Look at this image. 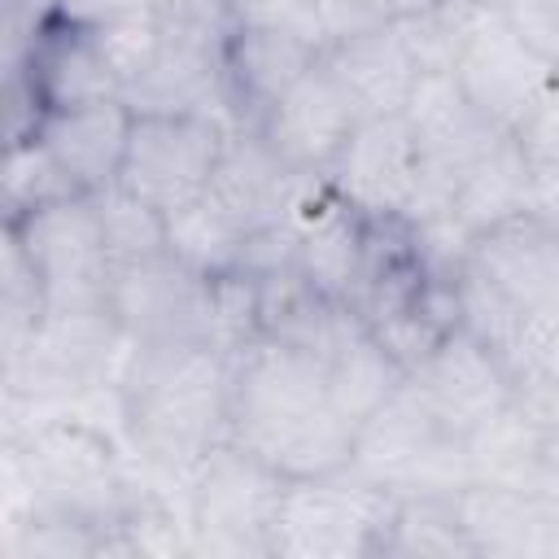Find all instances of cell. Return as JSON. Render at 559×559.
I'll list each match as a JSON object with an SVG mask.
<instances>
[{
  "instance_id": "cell-1",
  "label": "cell",
  "mask_w": 559,
  "mask_h": 559,
  "mask_svg": "<svg viewBox=\"0 0 559 559\" xmlns=\"http://www.w3.org/2000/svg\"><path fill=\"white\" fill-rule=\"evenodd\" d=\"M358 424L341 411L328 367L280 336H249L231 349L227 441L288 480L349 467Z\"/></svg>"
},
{
  "instance_id": "cell-2",
  "label": "cell",
  "mask_w": 559,
  "mask_h": 559,
  "mask_svg": "<svg viewBox=\"0 0 559 559\" xmlns=\"http://www.w3.org/2000/svg\"><path fill=\"white\" fill-rule=\"evenodd\" d=\"M459 328L524 380L559 332V227L515 214L472 236L450 280Z\"/></svg>"
},
{
  "instance_id": "cell-3",
  "label": "cell",
  "mask_w": 559,
  "mask_h": 559,
  "mask_svg": "<svg viewBox=\"0 0 559 559\" xmlns=\"http://www.w3.org/2000/svg\"><path fill=\"white\" fill-rule=\"evenodd\" d=\"M231 349L218 341H131L122 362V419L135 450L175 476L227 441Z\"/></svg>"
},
{
  "instance_id": "cell-4",
  "label": "cell",
  "mask_w": 559,
  "mask_h": 559,
  "mask_svg": "<svg viewBox=\"0 0 559 559\" xmlns=\"http://www.w3.org/2000/svg\"><path fill=\"white\" fill-rule=\"evenodd\" d=\"M349 467L402 498H454L472 485L467 441L454 437L402 380L354 437Z\"/></svg>"
},
{
  "instance_id": "cell-5",
  "label": "cell",
  "mask_w": 559,
  "mask_h": 559,
  "mask_svg": "<svg viewBox=\"0 0 559 559\" xmlns=\"http://www.w3.org/2000/svg\"><path fill=\"white\" fill-rule=\"evenodd\" d=\"M437 22L454 83L489 122L515 131L559 70L537 57L485 0H441Z\"/></svg>"
},
{
  "instance_id": "cell-6",
  "label": "cell",
  "mask_w": 559,
  "mask_h": 559,
  "mask_svg": "<svg viewBox=\"0 0 559 559\" xmlns=\"http://www.w3.org/2000/svg\"><path fill=\"white\" fill-rule=\"evenodd\" d=\"M9 245L22 253L44 314L109 310L114 262L92 192H74L9 218Z\"/></svg>"
},
{
  "instance_id": "cell-7",
  "label": "cell",
  "mask_w": 559,
  "mask_h": 559,
  "mask_svg": "<svg viewBox=\"0 0 559 559\" xmlns=\"http://www.w3.org/2000/svg\"><path fill=\"white\" fill-rule=\"evenodd\" d=\"M397 498L354 467L288 480L271 528V555L284 559H358L384 555Z\"/></svg>"
},
{
  "instance_id": "cell-8",
  "label": "cell",
  "mask_w": 559,
  "mask_h": 559,
  "mask_svg": "<svg viewBox=\"0 0 559 559\" xmlns=\"http://www.w3.org/2000/svg\"><path fill=\"white\" fill-rule=\"evenodd\" d=\"M192 480L188 550L197 555H271V528L288 476L253 459L249 450L223 441L214 445Z\"/></svg>"
},
{
  "instance_id": "cell-9",
  "label": "cell",
  "mask_w": 559,
  "mask_h": 559,
  "mask_svg": "<svg viewBox=\"0 0 559 559\" xmlns=\"http://www.w3.org/2000/svg\"><path fill=\"white\" fill-rule=\"evenodd\" d=\"M231 122L210 114H135L118 188L162 218L197 205L218 170Z\"/></svg>"
},
{
  "instance_id": "cell-10",
  "label": "cell",
  "mask_w": 559,
  "mask_h": 559,
  "mask_svg": "<svg viewBox=\"0 0 559 559\" xmlns=\"http://www.w3.org/2000/svg\"><path fill=\"white\" fill-rule=\"evenodd\" d=\"M109 314L127 341H218V275L188 266L175 249L114 266Z\"/></svg>"
},
{
  "instance_id": "cell-11",
  "label": "cell",
  "mask_w": 559,
  "mask_h": 559,
  "mask_svg": "<svg viewBox=\"0 0 559 559\" xmlns=\"http://www.w3.org/2000/svg\"><path fill=\"white\" fill-rule=\"evenodd\" d=\"M323 57L367 118L402 114L411 92L419 87V79L428 70L445 66L437 9L406 17V22H393V26H380V31L336 39L323 48Z\"/></svg>"
},
{
  "instance_id": "cell-12",
  "label": "cell",
  "mask_w": 559,
  "mask_h": 559,
  "mask_svg": "<svg viewBox=\"0 0 559 559\" xmlns=\"http://www.w3.org/2000/svg\"><path fill=\"white\" fill-rule=\"evenodd\" d=\"M26 476L35 489V515L105 524L118 498V467L109 441L83 424H44L26 437Z\"/></svg>"
},
{
  "instance_id": "cell-13",
  "label": "cell",
  "mask_w": 559,
  "mask_h": 559,
  "mask_svg": "<svg viewBox=\"0 0 559 559\" xmlns=\"http://www.w3.org/2000/svg\"><path fill=\"white\" fill-rule=\"evenodd\" d=\"M406 384L463 441L515 402V376L459 323L415 367H406Z\"/></svg>"
},
{
  "instance_id": "cell-14",
  "label": "cell",
  "mask_w": 559,
  "mask_h": 559,
  "mask_svg": "<svg viewBox=\"0 0 559 559\" xmlns=\"http://www.w3.org/2000/svg\"><path fill=\"white\" fill-rule=\"evenodd\" d=\"M362 109L349 96V87L336 79L328 57H319L253 127L293 170L323 179L349 135L362 127Z\"/></svg>"
},
{
  "instance_id": "cell-15",
  "label": "cell",
  "mask_w": 559,
  "mask_h": 559,
  "mask_svg": "<svg viewBox=\"0 0 559 559\" xmlns=\"http://www.w3.org/2000/svg\"><path fill=\"white\" fill-rule=\"evenodd\" d=\"M323 183L371 223H402L419 192V153L402 114L362 118Z\"/></svg>"
},
{
  "instance_id": "cell-16",
  "label": "cell",
  "mask_w": 559,
  "mask_h": 559,
  "mask_svg": "<svg viewBox=\"0 0 559 559\" xmlns=\"http://www.w3.org/2000/svg\"><path fill=\"white\" fill-rule=\"evenodd\" d=\"M131 127H135L131 105L122 96H105L87 105L44 109L31 122V135L48 148V157L66 170V179L79 192H100L114 188L122 175Z\"/></svg>"
},
{
  "instance_id": "cell-17",
  "label": "cell",
  "mask_w": 559,
  "mask_h": 559,
  "mask_svg": "<svg viewBox=\"0 0 559 559\" xmlns=\"http://www.w3.org/2000/svg\"><path fill=\"white\" fill-rule=\"evenodd\" d=\"M323 57V44H310L288 31H231L227 39V87L236 127H258L262 114Z\"/></svg>"
},
{
  "instance_id": "cell-18",
  "label": "cell",
  "mask_w": 559,
  "mask_h": 559,
  "mask_svg": "<svg viewBox=\"0 0 559 559\" xmlns=\"http://www.w3.org/2000/svg\"><path fill=\"white\" fill-rule=\"evenodd\" d=\"M459 520L476 555H559V511L533 489L467 485Z\"/></svg>"
},
{
  "instance_id": "cell-19",
  "label": "cell",
  "mask_w": 559,
  "mask_h": 559,
  "mask_svg": "<svg viewBox=\"0 0 559 559\" xmlns=\"http://www.w3.org/2000/svg\"><path fill=\"white\" fill-rule=\"evenodd\" d=\"M44 39L31 52V96L44 109H66V105H87L105 96H122L114 66L105 61L100 44L92 39L87 26L61 22L39 31Z\"/></svg>"
},
{
  "instance_id": "cell-20",
  "label": "cell",
  "mask_w": 559,
  "mask_h": 559,
  "mask_svg": "<svg viewBox=\"0 0 559 559\" xmlns=\"http://www.w3.org/2000/svg\"><path fill=\"white\" fill-rule=\"evenodd\" d=\"M511 135L528 162V210L524 214L559 227V74Z\"/></svg>"
},
{
  "instance_id": "cell-21",
  "label": "cell",
  "mask_w": 559,
  "mask_h": 559,
  "mask_svg": "<svg viewBox=\"0 0 559 559\" xmlns=\"http://www.w3.org/2000/svg\"><path fill=\"white\" fill-rule=\"evenodd\" d=\"M384 555H476L454 498H402Z\"/></svg>"
},
{
  "instance_id": "cell-22",
  "label": "cell",
  "mask_w": 559,
  "mask_h": 559,
  "mask_svg": "<svg viewBox=\"0 0 559 559\" xmlns=\"http://www.w3.org/2000/svg\"><path fill=\"white\" fill-rule=\"evenodd\" d=\"M92 201H96V214H100L114 266H127V262H140V258H153V253L170 249L166 218L153 205H144L140 197H131V192H122L114 183V188L92 192Z\"/></svg>"
},
{
  "instance_id": "cell-23",
  "label": "cell",
  "mask_w": 559,
  "mask_h": 559,
  "mask_svg": "<svg viewBox=\"0 0 559 559\" xmlns=\"http://www.w3.org/2000/svg\"><path fill=\"white\" fill-rule=\"evenodd\" d=\"M79 188L66 179V170L48 157V148L35 140V135H17L13 148H9V166H4V197H9V218L35 210V205H48V201H61V197H74Z\"/></svg>"
},
{
  "instance_id": "cell-24",
  "label": "cell",
  "mask_w": 559,
  "mask_h": 559,
  "mask_svg": "<svg viewBox=\"0 0 559 559\" xmlns=\"http://www.w3.org/2000/svg\"><path fill=\"white\" fill-rule=\"evenodd\" d=\"M231 31H288L328 48L319 0H227Z\"/></svg>"
},
{
  "instance_id": "cell-25",
  "label": "cell",
  "mask_w": 559,
  "mask_h": 559,
  "mask_svg": "<svg viewBox=\"0 0 559 559\" xmlns=\"http://www.w3.org/2000/svg\"><path fill=\"white\" fill-rule=\"evenodd\" d=\"M437 4L441 0H319V13H323L328 44H336V39H349L362 31H380V26L432 13Z\"/></svg>"
},
{
  "instance_id": "cell-26",
  "label": "cell",
  "mask_w": 559,
  "mask_h": 559,
  "mask_svg": "<svg viewBox=\"0 0 559 559\" xmlns=\"http://www.w3.org/2000/svg\"><path fill=\"white\" fill-rule=\"evenodd\" d=\"M537 57L559 70V0H485Z\"/></svg>"
},
{
  "instance_id": "cell-27",
  "label": "cell",
  "mask_w": 559,
  "mask_h": 559,
  "mask_svg": "<svg viewBox=\"0 0 559 559\" xmlns=\"http://www.w3.org/2000/svg\"><path fill=\"white\" fill-rule=\"evenodd\" d=\"M166 0H52V13L61 22H74V26H105V22H118V17L153 13Z\"/></svg>"
},
{
  "instance_id": "cell-28",
  "label": "cell",
  "mask_w": 559,
  "mask_h": 559,
  "mask_svg": "<svg viewBox=\"0 0 559 559\" xmlns=\"http://www.w3.org/2000/svg\"><path fill=\"white\" fill-rule=\"evenodd\" d=\"M537 371H542V376H550V380H559V332L550 336V345H546V354H542Z\"/></svg>"
}]
</instances>
